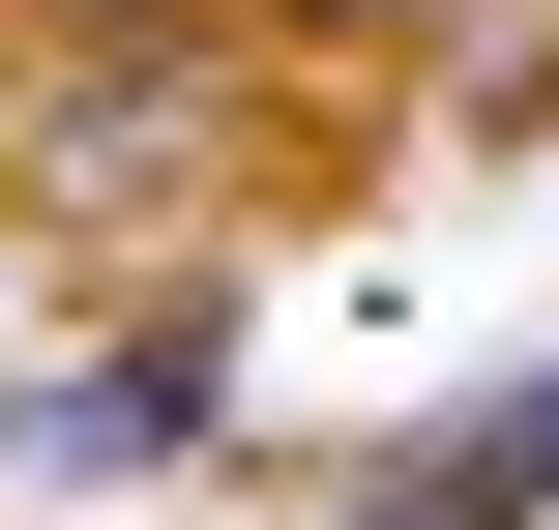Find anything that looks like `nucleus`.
Segmentation results:
<instances>
[{
	"instance_id": "nucleus-5",
	"label": "nucleus",
	"mask_w": 559,
	"mask_h": 530,
	"mask_svg": "<svg viewBox=\"0 0 559 530\" xmlns=\"http://www.w3.org/2000/svg\"><path fill=\"white\" fill-rule=\"evenodd\" d=\"M0 118H29V59H0Z\"/></svg>"
},
{
	"instance_id": "nucleus-3",
	"label": "nucleus",
	"mask_w": 559,
	"mask_h": 530,
	"mask_svg": "<svg viewBox=\"0 0 559 530\" xmlns=\"http://www.w3.org/2000/svg\"><path fill=\"white\" fill-rule=\"evenodd\" d=\"M442 118H472V148H531V118H559V0H501V30L442 59Z\"/></svg>"
},
{
	"instance_id": "nucleus-6",
	"label": "nucleus",
	"mask_w": 559,
	"mask_h": 530,
	"mask_svg": "<svg viewBox=\"0 0 559 530\" xmlns=\"http://www.w3.org/2000/svg\"><path fill=\"white\" fill-rule=\"evenodd\" d=\"M0 59H29V0H0Z\"/></svg>"
},
{
	"instance_id": "nucleus-1",
	"label": "nucleus",
	"mask_w": 559,
	"mask_h": 530,
	"mask_svg": "<svg viewBox=\"0 0 559 530\" xmlns=\"http://www.w3.org/2000/svg\"><path fill=\"white\" fill-rule=\"evenodd\" d=\"M206 443H236V295H147V325H88V354H0V472H59V502L206 472Z\"/></svg>"
},
{
	"instance_id": "nucleus-2",
	"label": "nucleus",
	"mask_w": 559,
	"mask_h": 530,
	"mask_svg": "<svg viewBox=\"0 0 559 530\" xmlns=\"http://www.w3.org/2000/svg\"><path fill=\"white\" fill-rule=\"evenodd\" d=\"M324 530H559V354H531V384H472V413H413V443H354Z\"/></svg>"
},
{
	"instance_id": "nucleus-4",
	"label": "nucleus",
	"mask_w": 559,
	"mask_h": 530,
	"mask_svg": "<svg viewBox=\"0 0 559 530\" xmlns=\"http://www.w3.org/2000/svg\"><path fill=\"white\" fill-rule=\"evenodd\" d=\"M265 30H324V59H472L501 0H265Z\"/></svg>"
}]
</instances>
